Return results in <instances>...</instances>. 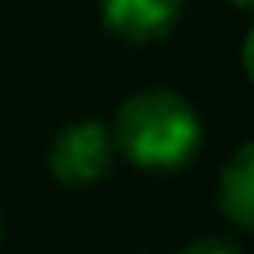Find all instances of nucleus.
<instances>
[{"instance_id": "nucleus-1", "label": "nucleus", "mask_w": 254, "mask_h": 254, "mask_svg": "<svg viewBox=\"0 0 254 254\" xmlns=\"http://www.w3.org/2000/svg\"><path fill=\"white\" fill-rule=\"evenodd\" d=\"M115 155L139 171H179L202 147V119L175 87L131 91L111 115Z\"/></svg>"}, {"instance_id": "nucleus-2", "label": "nucleus", "mask_w": 254, "mask_h": 254, "mask_svg": "<svg viewBox=\"0 0 254 254\" xmlns=\"http://www.w3.org/2000/svg\"><path fill=\"white\" fill-rule=\"evenodd\" d=\"M115 139L103 119H75L48 143V171L64 187H91L115 167Z\"/></svg>"}, {"instance_id": "nucleus-3", "label": "nucleus", "mask_w": 254, "mask_h": 254, "mask_svg": "<svg viewBox=\"0 0 254 254\" xmlns=\"http://www.w3.org/2000/svg\"><path fill=\"white\" fill-rule=\"evenodd\" d=\"M183 8H187V0H99V16H103L107 32L127 44L163 40L179 24Z\"/></svg>"}, {"instance_id": "nucleus-4", "label": "nucleus", "mask_w": 254, "mask_h": 254, "mask_svg": "<svg viewBox=\"0 0 254 254\" xmlns=\"http://www.w3.org/2000/svg\"><path fill=\"white\" fill-rule=\"evenodd\" d=\"M222 218L238 230L254 234V139H246L218 171V194H214Z\"/></svg>"}, {"instance_id": "nucleus-5", "label": "nucleus", "mask_w": 254, "mask_h": 254, "mask_svg": "<svg viewBox=\"0 0 254 254\" xmlns=\"http://www.w3.org/2000/svg\"><path fill=\"white\" fill-rule=\"evenodd\" d=\"M175 254H246V250L238 242H230V238H194V242L179 246Z\"/></svg>"}, {"instance_id": "nucleus-6", "label": "nucleus", "mask_w": 254, "mask_h": 254, "mask_svg": "<svg viewBox=\"0 0 254 254\" xmlns=\"http://www.w3.org/2000/svg\"><path fill=\"white\" fill-rule=\"evenodd\" d=\"M238 60H242V71H246V79L254 83V24H250V32L242 36V52H238Z\"/></svg>"}, {"instance_id": "nucleus-7", "label": "nucleus", "mask_w": 254, "mask_h": 254, "mask_svg": "<svg viewBox=\"0 0 254 254\" xmlns=\"http://www.w3.org/2000/svg\"><path fill=\"white\" fill-rule=\"evenodd\" d=\"M226 4H234V8H246V12H254V0H226Z\"/></svg>"}, {"instance_id": "nucleus-8", "label": "nucleus", "mask_w": 254, "mask_h": 254, "mask_svg": "<svg viewBox=\"0 0 254 254\" xmlns=\"http://www.w3.org/2000/svg\"><path fill=\"white\" fill-rule=\"evenodd\" d=\"M0 238H4V214H0Z\"/></svg>"}]
</instances>
